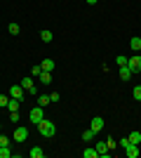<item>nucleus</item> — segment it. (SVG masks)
Segmentation results:
<instances>
[{"label":"nucleus","mask_w":141,"mask_h":158,"mask_svg":"<svg viewBox=\"0 0 141 158\" xmlns=\"http://www.w3.org/2000/svg\"><path fill=\"white\" fill-rule=\"evenodd\" d=\"M47 104H52V102H49V94H38V106H42V109H45Z\"/></svg>","instance_id":"obj_15"},{"label":"nucleus","mask_w":141,"mask_h":158,"mask_svg":"<svg viewBox=\"0 0 141 158\" xmlns=\"http://www.w3.org/2000/svg\"><path fill=\"white\" fill-rule=\"evenodd\" d=\"M132 97H134L136 102H141V85H136L134 90H132Z\"/></svg>","instance_id":"obj_23"},{"label":"nucleus","mask_w":141,"mask_h":158,"mask_svg":"<svg viewBox=\"0 0 141 158\" xmlns=\"http://www.w3.org/2000/svg\"><path fill=\"white\" fill-rule=\"evenodd\" d=\"M21 87H24L28 94H38V92H35V87H33V80L28 78V76H26V78H21Z\"/></svg>","instance_id":"obj_8"},{"label":"nucleus","mask_w":141,"mask_h":158,"mask_svg":"<svg viewBox=\"0 0 141 158\" xmlns=\"http://www.w3.org/2000/svg\"><path fill=\"white\" fill-rule=\"evenodd\" d=\"M40 40H42V43H52V31H47V28L40 31Z\"/></svg>","instance_id":"obj_18"},{"label":"nucleus","mask_w":141,"mask_h":158,"mask_svg":"<svg viewBox=\"0 0 141 158\" xmlns=\"http://www.w3.org/2000/svg\"><path fill=\"white\" fill-rule=\"evenodd\" d=\"M87 2H89V5H96V2H99V0H87Z\"/></svg>","instance_id":"obj_31"},{"label":"nucleus","mask_w":141,"mask_h":158,"mask_svg":"<svg viewBox=\"0 0 141 158\" xmlns=\"http://www.w3.org/2000/svg\"><path fill=\"white\" fill-rule=\"evenodd\" d=\"M7 102H10V94H0V109H7Z\"/></svg>","instance_id":"obj_24"},{"label":"nucleus","mask_w":141,"mask_h":158,"mask_svg":"<svg viewBox=\"0 0 141 158\" xmlns=\"http://www.w3.org/2000/svg\"><path fill=\"white\" fill-rule=\"evenodd\" d=\"M106 146H108V149H115V146H118V142H115L113 137H108V139H106Z\"/></svg>","instance_id":"obj_26"},{"label":"nucleus","mask_w":141,"mask_h":158,"mask_svg":"<svg viewBox=\"0 0 141 158\" xmlns=\"http://www.w3.org/2000/svg\"><path fill=\"white\" fill-rule=\"evenodd\" d=\"M7 111H10V113L19 111V99H12V97H10V102H7Z\"/></svg>","instance_id":"obj_11"},{"label":"nucleus","mask_w":141,"mask_h":158,"mask_svg":"<svg viewBox=\"0 0 141 158\" xmlns=\"http://www.w3.org/2000/svg\"><path fill=\"white\" fill-rule=\"evenodd\" d=\"M28 156H31V158H42V156H45V151H42L40 146H33V149L28 151Z\"/></svg>","instance_id":"obj_13"},{"label":"nucleus","mask_w":141,"mask_h":158,"mask_svg":"<svg viewBox=\"0 0 141 158\" xmlns=\"http://www.w3.org/2000/svg\"><path fill=\"white\" fill-rule=\"evenodd\" d=\"M127 66L132 69V73H141V57H129Z\"/></svg>","instance_id":"obj_6"},{"label":"nucleus","mask_w":141,"mask_h":158,"mask_svg":"<svg viewBox=\"0 0 141 158\" xmlns=\"http://www.w3.org/2000/svg\"><path fill=\"white\" fill-rule=\"evenodd\" d=\"M96 153H99V158H108V146H106V142H96Z\"/></svg>","instance_id":"obj_9"},{"label":"nucleus","mask_w":141,"mask_h":158,"mask_svg":"<svg viewBox=\"0 0 141 158\" xmlns=\"http://www.w3.org/2000/svg\"><path fill=\"white\" fill-rule=\"evenodd\" d=\"M40 66H42V71H54V61L52 59H45Z\"/></svg>","instance_id":"obj_21"},{"label":"nucleus","mask_w":141,"mask_h":158,"mask_svg":"<svg viewBox=\"0 0 141 158\" xmlns=\"http://www.w3.org/2000/svg\"><path fill=\"white\" fill-rule=\"evenodd\" d=\"M132 76H134V73H132V69H129V66H120V78H122V80H129Z\"/></svg>","instance_id":"obj_10"},{"label":"nucleus","mask_w":141,"mask_h":158,"mask_svg":"<svg viewBox=\"0 0 141 158\" xmlns=\"http://www.w3.org/2000/svg\"><path fill=\"white\" fill-rule=\"evenodd\" d=\"M12 139H14V144H21V142H26V139H28V127L19 125V127H17V130H14Z\"/></svg>","instance_id":"obj_3"},{"label":"nucleus","mask_w":141,"mask_h":158,"mask_svg":"<svg viewBox=\"0 0 141 158\" xmlns=\"http://www.w3.org/2000/svg\"><path fill=\"white\" fill-rule=\"evenodd\" d=\"M14 153L10 151V146H0V158H12Z\"/></svg>","instance_id":"obj_20"},{"label":"nucleus","mask_w":141,"mask_h":158,"mask_svg":"<svg viewBox=\"0 0 141 158\" xmlns=\"http://www.w3.org/2000/svg\"><path fill=\"white\" fill-rule=\"evenodd\" d=\"M40 83L42 85H49V83H52V71H42L40 73Z\"/></svg>","instance_id":"obj_12"},{"label":"nucleus","mask_w":141,"mask_h":158,"mask_svg":"<svg viewBox=\"0 0 141 158\" xmlns=\"http://www.w3.org/2000/svg\"><path fill=\"white\" fill-rule=\"evenodd\" d=\"M42 73V66H33V76H40Z\"/></svg>","instance_id":"obj_30"},{"label":"nucleus","mask_w":141,"mask_h":158,"mask_svg":"<svg viewBox=\"0 0 141 158\" xmlns=\"http://www.w3.org/2000/svg\"><path fill=\"white\" fill-rule=\"evenodd\" d=\"M35 127H38V132H40L42 137H54V135H57V125H54L52 120H47V118H42Z\"/></svg>","instance_id":"obj_1"},{"label":"nucleus","mask_w":141,"mask_h":158,"mask_svg":"<svg viewBox=\"0 0 141 158\" xmlns=\"http://www.w3.org/2000/svg\"><path fill=\"white\" fill-rule=\"evenodd\" d=\"M24 92H26V90L21 87V83H17V85L10 87V92H7V94H10L12 99H19V102H21V99H24Z\"/></svg>","instance_id":"obj_5"},{"label":"nucleus","mask_w":141,"mask_h":158,"mask_svg":"<svg viewBox=\"0 0 141 158\" xmlns=\"http://www.w3.org/2000/svg\"><path fill=\"white\" fill-rule=\"evenodd\" d=\"M118 144L122 146V149H125V153H127V158H139V144H132V142H129L127 137L125 139H120V142H118Z\"/></svg>","instance_id":"obj_2"},{"label":"nucleus","mask_w":141,"mask_h":158,"mask_svg":"<svg viewBox=\"0 0 141 158\" xmlns=\"http://www.w3.org/2000/svg\"><path fill=\"white\" fill-rule=\"evenodd\" d=\"M0 146H10V137H5V135H0Z\"/></svg>","instance_id":"obj_27"},{"label":"nucleus","mask_w":141,"mask_h":158,"mask_svg":"<svg viewBox=\"0 0 141 158\" xmlns=\"http://www.w3.org/2000/svg\"><path fill=\"white\" fill-rule=\"evenodd\" d=\"M82 156H85V158H99V153H96V149H92V146H87V149L82 151Z\"/></svg>","instance_id":"obj_16"},{"label":"nucleus","mask_w":141,"mask_h":158,"mask_svg":"<svg viewBox=\"0 0 141 158\" xmlns=\"http://www.w3.org/2000/svg\"><path fill=\"white\" fill-rule=\"evenodd\" d=\"M127 139L132 142V144H141V132H129Z\"/></svg>","instance_id":"obj_14"},{"label":"nucleus","mask_w":141,"mask_h":158,"mask_svg":"<svg viewBox=\"0 0 141 158\" xmlns=\"http://www.w3.org/2000/svg\"><path fill=\"white\" fill-rule=\"evenodd\" d=\"M127 59H129V57H122V54H120V57H115V61H118V66H127Z\"/></svg>","instance_id":"obj_25"},{"label":"nucleus","mask_w":141,"mask_h":158,"mask_svg":"<svg viewBox=\"0 0 141 158\" xmlns=\"http://www.w3.org/2000/svg\"><path fill=\"white\" fill-rule=\"evenodd\" d=\"M0 130H2V125H0Z\"/></svg>","instance_id":"obj_32"},{"label":"nucleus","mask_w":141,"mask_h":158,"mask_svg":"<svg viewBox=\"0 0 141 158\" xmlns=\"http://www.w3.org/2000/svg\"><path fill=\"white\" fill-rule=\"evenodd\" d=\"M28 118H31V123H33V125H38V123L45 118V111H42V106H35V109H31Z\"/></svg>","instance_id":"obj_4"},{"label":"nucleus","mask_w":141,"mask_h":158,"mask_svg":"<svg viewBox=\"0 0 141 158\" xmlns=\"http://www.w3.org/2000/svg\"><path fill=\"white\" fill-rule=\"evenodd\" d=\"M10 120H12V123H19V111H14V113H10Z\"/></svg>","instance_id":"obj_28"},{"label":"nucleus","mask_w":141,"mask_h":158,"mask_svg":"<svg viewBox=\"0 0 141 158\" xmlns=\"http://www.w3.org/2000/svg\"><path fill=\"white\" fill-rule=\"evenodd\" d=\"M7 31L12 33V35H19V33H21V28H19V24H10V26H7Z\"/></svg>","instance_id":"obj_22"},{"label":"nucleus","mask_w":141,"mask_h":158,"mask_svg":"<svg viewBox=\"0 0 141 158\" xmlns=\"http://www.w3.org/2000/svg\"><path fill=\"white\" fill-rule=\"evenodd\" d=\"M129 47H132L134 52H139V50H141V38H132V40H129Z\"/></svg>","instance_id":"obj_19"},{"label":"nucleus","mask_w":141,"mask_h":158,"mask_svg":"<svg viewBox=\"0 0 141 158\" xmlns=\"http://www.w3.org/2000/svg\"><path fill=\"white\" fill-rule=\"evenodd\" d=\"M89 127H92L94 132H101L104 130V118H101V116H94V118L89 120Z\"/></svg>","instance_id":"obj_7"},{"label":"nucleus","mask_w":141,"mask_h":158,"mask_svg":"<svg viewBox=\"0 0 141 158\" xmlns=\"http://www.w3.org/2000/svg\"><path fill=\"white\" fill-rule=\"evenodd\" d=\"M94 137H96V132H94L92 127H89V130H85V132H82V139H85V142H92Z\"/></svg>","instance_id":"obj_17"},{"label":"nucleus","mask_w":141,"mask_h":158,"mask_svg":"<svg viewBox=\"0 0 141 158\" xmlns=\"http://www.w3.org/2000/svg\"><path fill=\"white\" fill-rule=\"evenodd\" d=\"M49 102H52V104H57V102H59V94L52 92V94H49Z\"/></svg>","instance_id":"obj_29"}]
</instances>
